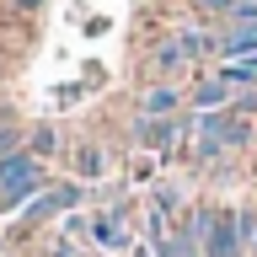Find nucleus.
Here are the masks:
<instances>
[{"label":"nucleus","mask_w":257,"mask_h":257,"mask_svg":"<svg viewBox=\"0 0 257 257\" xmlns=\"http://www.w3.org/2000/svg\"><path fill=\"white\" fill-rule=\"evenodd\" d=\"M230 80H220V75H204L198 86H193V107L198 112H225V102H230Z\"/></svg>","instance_id":"obj_6"},{"label":"nucleus","mask_w":257,"mask_h":257,"mask_svg":"<svg viewBox=\"0 0 257 257\" xmlns=\"http://www.w3.org/2000/svg\"><path fill=\"white\" fill-rule=\"evenodd\" d=\"M220 54H225V59H246V54H257V22H236V27L220 38Z\"/></svg>","instance_id":"obj_7"},{"label":"nucleus","mask_w":257,"mask_h":257,"mask_svg":"<svg viewBox=\"0 0 257 257\" xmlns=\"http://www.w3.org/2000/svg\"><path fill=\"white\" fill-rule=\"evenodd\" d=\"M38 193H43V161L32 156V150L0 156V214L22 209L27 198H38Z\"/></svg>","instance_id":"obj_2"},{"label":"nucleus","mask_w":257,"mask_h":257,"mask_svg":"<svg viewBox=\"0 0 257 257\" xmlns=\"http://www.w3.org/2000/svg\"><path fill=\"white\" fill-rule=\"evenodd\" d=\"M220 80H230V86H257V54H246V59H225L220 64Z\"/></svg>","instance_id":"obj_10"},{"label":"nucleus","mask_w":257,"mask_h":257,"mask_svg":"<svg viewBox=\"0 0 257 257\" xmlns=\"http://www.w3.org/2000/svg\"><path fill=\"white\" fill-rule=\"evenodd\" d=\"M241 145H252V123L236 107L230 112H198V140H193V156L198 161H214L225 150H241Z\"/></svg>","instance_id":"obj_3"},{"label":"nucleus","mask_w":257,"mask_h":257,"mask_svg":"<svg viewBox=\"0 0 257 257\" xmlns=\"http://www.w3.org/2000/svg\"><path fill=\"white\" fill-rule=\"evenodd\" d=\"M11 150H16V134H11L6 123H0V156H11Z\"/></svg>","instance_id":"obj_15"},{"label":"nucleus","mask_w":257,"mask_h":257,"mask_svg":"<svg viewBox=\"0 0 257 257\" xmlns=\"http://www.w3.org/2000/svg\"><path fill=\"white\" fill-rule=\"evenodd\" d=\"M48 150H54V128H38V140H32V156L43 161V156H48Z\"/></svg>","instance_id":"obj_14"},{"label":"nucleus","mask_w":257,"mask_h":257,"mask_svg":"<svg viewBox=\"0 0 257 257\" xmlns=\"http://www.w3.org/2000/svg\"><path fill=\"white\" fill-rule=\"evenodd\" d=\"M75 172L91 182V177H102L107 172V161H102V150H80V161H75Z\"/></svg>","instance_id":"obj_12"},{"label":"nucleus","mask_w":257,"mask_h":257,"mask_svg":"<svg viewBox=\"0 0 257 257\" xmlns=\"http://www.w3.org/2000/svg\"><path fill=\"white\" fill-rule=\"evenodd\" d=\"M134 257H156V252H145V246H140V252H134Z\"/></svg>","instance_id":"obj_17"},{"label":"nucleus","mask_w":257,"mask_h":257,"mask_svg":"<svg viewBox=\"0 0 257 257\" xmlns=\"http://www.w3.org/2000/svg\"><path fill=\"white\" fill-rule=\"evenodd\" d=\"M252 252H257V246H252Z\"/></svg>","instance_id":"obj_18"},{"label":"nucleus","mask_w":257,"mask_h":257,"mask_svg":"<svg viewBox=\"0 0 257 257\" xmlns=\"http://www.w3.org/2000/svg\"><path fill=\"white\" fill-rule=\"evenodd\" d=\"M198 123V118H140V123H134V134H140V145L145 150H161V156H166V150H172L177 140H182V134H188V128Z\"/></svg>","instance_id":"obj_4"},{"label":"nucleus","mask_w":257,"mask_h":257,"mask_svg":"<svg viewBox=\"0 0 257 257\" xmlns=\"http://www.w3.org/2000/svg\"><path fill=\"white\" fill-rule=\"evenodd\" d=\"M156 257H193V241L188 236H172L166 225H156Z\"/></svg>","instance_id":"obj_11"},{"label":"nucleus","mask_w":257,"mask_h":257,"mask_svg":"<svg viewBox=\"0 0 257 257\" xmlns=\"http://www.w3.org/2000/svg\"><path fill=\"white\" fill-rule=\"evenodd\" d=\"M70 204H80V188H75V182H59V188H43V193H38V198L27 204V225L48 220V214H64Z\"/></svg>","instance_id":"obj_5"},{"label":"nucleus","mask_w":257,"mask_h":257,"mask_svg":"<svg viewBox=\"0 0 257 257\" xmlns=\"http://www.w3.org/2000/svg\"><path fill=\"white\" fill-rule=\"evenodd\" d=\"M16 6H22V11H32V6H38V0H16Z\"/></svg>","instance_id":"obj_16"},{"label":"nucleus","mask_w":257,"mask_h":257,"mask_svg":"<svg viewBox=\"0 0 257 257\" xmlns=\"http://www.w3.org/2000/svg\"><path fill=\"white\" fill-rule=\"evenodd\" d=\"M177 112V91L172 86H150V91L140 96V118H172Z\"/></svg>","instance_id":"obj_8"},{"label":"nucleus","mask_w":257,"mask_h":257,"mask_svg":"<svg viewBox=\"0 0 257 257\" xmlns=\"http://www.w3.org/2000/svg\"><path fill=\"white\" fill-rule=\"evenodd\" d=\"M182 59H188V54L177 48V38H172V43H166V48H161V54H156V64H161V70H177V64H182Z\"/></svg>","instance_id":"obj_13"},{"label":"nucleus","mask_w":257,"mask_h":257,"mask_svg":"<svg viewBox=\"0 0 257 257\" xmlns=\"http://www.w3.org/2000/svg\"><path fill=\"white\" fill-rule=\"evenodd\" d=\"M182 236H188V241H204V257H241V252H246L236 209H193Z\"/></svg>","instance_id":"obj_1"},{"label":"nucleus","mask_w":257,"mask_h":257,"mask_svg":"<svg viewBox=\"0 0 257 257\" xmlns=\"http://www.w3.org/2000/svg\"><path fill=\"white\" fill-rule=\"evenodd\" d=\"M91 241H96V246H107V252H123V246H128L123 225L112 220V214H96V220H91Z\"/></svg>","instance_id":"obj_9"}]
</instances>
